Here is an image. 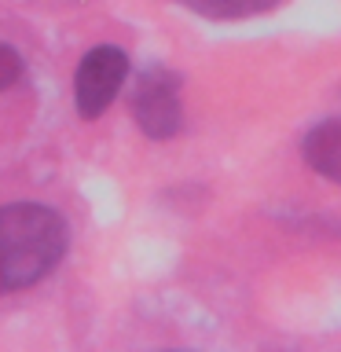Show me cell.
I'll list each match as a JSON object with an SVG mask.
<instances>
[{"mask_svg": "<svg viewBox=\"0 0 341 352\" xmlns=\"http://www.w3.org/2000/svg\"><path fill=\"white\" fill-rule=\"evenodd\" d=\"M187 11L202 19H213V22H235V19H253V15H264V11L279 8L283 0H173Z\"/></svg>", "mask_w": 341, "mask_h": 352, "instance_id": "obj_5", "label": "cell"}, {"mask_svg": "<svg viewBox=\"0 0 341 352\" xmlns=\"http://www.w3.org/2000/svg\"><path fill=\"white\" fill-rule=\"evenodd\" d=\"M305 162L330 184H341V118H327L305 136Z\"/></svg>", "mask_w": 341, "mask_h": 352, "instance_id": "obj_4", "label": "cell"}, {"mask_svg": "<svg viewBox=\"0 0 341 352\" xmlns=\"http://www.w3.org/2000/svg\"><path fill=\"white\" fill-rule=\"evenodd\" d=\"M129 52L118 48V44H96L81 55L74 70V107L85 121L103 118L110 103L118 99V92L129 81Z\"/></svg>", "mask_w": 341, "mask_h": 352, "instance_id": "obj_3", "label": "cell"}, {"mask_svg": "<svg viewBox=\"0 0 341 352\" xmlns=\"http://www.w3.org/2000/svg\"><path fill=\"white\" fill-rule=\"evenodd\" d=\"M180 74L169 66H147L136 74L129 96V110L136 129L147 140H173L184 129V99H180Z\"/></svg>", "mask_w": 341, "mask_h": 352, "instance_id": "obj_2", "label": "cell"}, {"mask_svg": "<svg viewBox=\"0 0 341 352\" xmlns=\"http://www.w3.org/2000/svg\"><path fill=\"white\" fill-rule=\"evenodd\" d=\"M70 224L44 202L0 206V297L37 286L63 264Z\"/></svg>", "mask_w": 341, "mask_h": 352, "instance_id": "obj_1", "label": "cell"}, {"mask_svg": "<svg viewBox=\"0 0 341 352\" xmlns=\"http://www.w3.org/2000/svg\"><path fill=\"white\" fill-rule=\"evenodd\" d=\"M22 74H26V59H22V52L0 41V92L15 88L22 81Z\"/></svg>", "mask_w": 341, "mask_h": 352, "instance_id": "obj_6", "label": "cell"}]
</instances>
